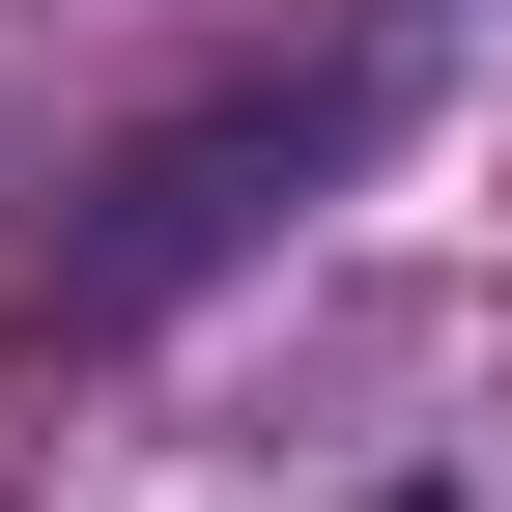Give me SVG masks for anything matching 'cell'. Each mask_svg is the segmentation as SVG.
Listing matches in <instances>:
<instances>
[{
    "mask_svg": "<svg viewBox=\"0 0 512 512\" xmlns=\"http://www.w3.org/2000/svg\"><path fill=\"white\" fill-rule=\"evenodd\" d=\"M370 114H399V57H285V86H228V114H171V143H114L86 200L29 228V342H143V313H171V285H228V256L285 228Z\"/></svg>",
    "mask_w": 512,
    "mask_h": 512,
    "instance_id": "cell-1",
    "label": "cell"
}]
</instances>
